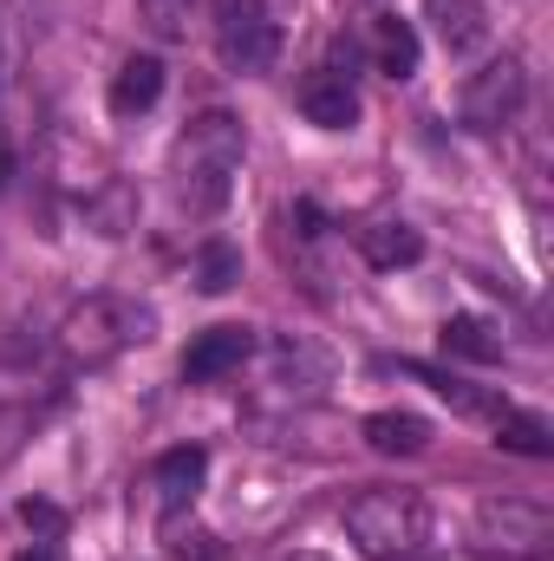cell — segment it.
Returning a JSON list of instances; mask_svg holds the SVG:
<instances>
[{"mask_svg": "<svg viewBox=\"0 0 554 561\" xmlns=\"http://www.w3.org/2000/svg\"><path fill=\"white\" fill-rule=\"evenodd\" d=\"M13 561H59V549H53V542H39V549H26V556H13Z\"/></svg>", "mask_w": 554, "mask_h": 561, "instance_id": "44dd1931", "label": "cell"}, {"mask_svg": "<svg viewBox=\"0 0 554 561\" xmlns=\"http://www.w3.org/2000/svg\"><path fill=\"white\" fill-rule=\"evenodd\" d=\"M359 431L379 457H417L430 444V419H417V412H372Z\"/></svg>", "mask_w": 554, "mask_h": 561, "instance_id": "5bb4252c", "label": "cell"}, {"mask_svg": "<svg viewBox=\"0 0 554 561\" xmlns=\"http://www.w3.org/2000/svg\"><path fill=\"white\" fill-rule=\"evenodd\" d=\"M522 105H529V72H522L516 53H496V59L476 66V72L463 79V92H457V118H463L470 131H503V125L522 118Z\"/></svg>", "mask_w": 554, "mask_h": 561, "instance_id": "5b68a950", "label": "cell"}, {"mask_svg": "<svg viewBox=\"0 0 554 561\" xmlns=\"http://www.w3.org/2000/svg\"><path fill=\"white\" fill-rule=\"evenodd\" d=\"M189 13H196V0H138V20L157 39H189Z\"/></svg>", "mask_w": 554, "mask_h": 561, "instance_id": "ac0fdd59", "label": "cell"}, {"mask_svg": "<svg viewBox=\"0 0 554 561\" xmlns=\"http://www.w3.org/2000/svg\"><path fill=\"white\" fill-rule=\"evenodd\" d=\"M150 327H157V313L138 307V300H125V294H85L66 320H59V353H66V366H85V373H99V366H112L118 353H131L150 340Z\"/></svg>", "mask_w": 554, "mask_h": 561, "instance_id": "7a4b0ae2", "label": "cell"}, {"mask_svg": "<svg viewBox=\"0 0 554 561\" xmlns=\"http://www.w3.org/2000/svg\"><path fill=\"white\" fill-rule=\"evenodd\" d=\"M549 536H554V516L542 503H529V496H489V503L476 510V549H483V556L535 561L549 549Z\"/></svg>", "mask_w": 554, "mask_h": 561, "instance_id": "8992f818", "label": "cell"}, {"mask_svg": "<svg viewBox=\"0 0 554 561\" xmlns=\"http://www.w3.org/2000/svg\"><path fill=\"white\" fill-rule=\"evenodd\" d=\"M7 183H13V144L0 138V190H7Z\"/></svg>", "mask_w": 554, "mask_h": 561, "instance_id": "ffe728a7", "label": "cell"}, {"mask_svg": "<svg viewBox=\"0 0 554 561\" xmlns=\"http://www.w3.org/2000/svg\"><path fill=\"white\" fill-rule=\"evenodd\" d=\"M203 470H209V450H203V444H183V450H163V457H157V496H163V516H176L183 503H196Z\"/></svg>", "mask_w": 554, "mask_h": 561, "instance_id": "8fae6325", "label": "cell"}, {"mask_svg": "<svg viewBox=\"0 0 554 561\" xmlns=\"http://www.w3.org/2000/svg\"><path fill=\"white\" fill-rule=\"evenodd\" d=\"M443 353L450 359H470V366H496L503 359V333L476 313H450L443 320Z\"/></svg>", "mask_w": 554, "mask_h": 561, "instance_id": "9a60e30c", "label": "cell"}, {"mask_svg": "<svg viewBox=\"0 0 554 561\" xmlns=\"http://www.w3.org/2000/svg\"><path fill=\"white\" fill-rule=\"evenodd\" d=\"M424 20H430L437 46H443L450 59H470V53H483V39H489V7H483V0H424Z\"/></svg>", "mask_w": 554, "mask_h": 561, "instance_id": "9c48e42d", "label": "cell"}, {"mask_svg": "<svg viewBox=\"0 0 554 561\" xmlns=\"http://www.w3.org/2000/svg\"><path fill=\"white\" fill-rule=\"evenodd\" d=\"M163 99V59L157 53H131L118 72H112V112L118 118H138Z\"/></svg>", "mask_w": 554, "mask_h": 561, "instance_id": "30bf717a", "label": "cell"}, {"mask_svg": "<svg viewBox=\"0 0 554 561\" xmlns=\"http://www.w3.org/2000/svg\"><path fill=\"white\" fill-rule=\"evenodd\" d=\"M216 53H222V66H229L235 79H262V72H275V59H280L275 0H222Z\"/></svg>", "mask_w": 554, "mask_h": 561, "instance_id": "277c9868", "label": "cell"}, {"mask_svg": "<svg viewBox=\"0 0 554 561\" xmlns=\"http://www.w3.org/2000/svg\"><path fill=\"white\" fill-rule=\"evenodd\" d=\"M20 523H26V529H39V536H59V529H66V510H59V503H46V496H26V503H20Z\"/></svg>", "mask_w": 554, "mask_h": 561, "instance_id": "d6986e66", "label": "cell"}, {"mask_svg": "<svg viewBox=\"0 0 554 561\" xmlns=\"http://www.w3.org/2000/svg\"><path fill=\"white\" fill-rule=\"evenodd\" d=\"M300 112H307V125H320V131H353V125H359L353 72H339V66H313L307 85H300Z\"/></svg>", "mask_w": 554, "mask_h": 561, "instance_id": "52a82bcc", "label": "cell"}, {"mask_svg": "<svg viewBox=\"0 0 554 561\" xmlns=\"http://www.w3.org/2000/svg\"><path fill=\"white\" fill-rule=\"evenodd\" d=\"M280 561H326V556H313V549H293V556H280Z\"/></svg>", "mask_w": 554, "mask_h": 561, "instance_id": "7402d4cb", "label": "cell"}, {"mask_svg": "<svg viewBox=\"0 0 554 561\" xmlns=\"http://www.w3.org/2000/svg\"><path fill=\"white\" fill-rule=\"evenodd\" d=\"M242 118L235 112H203L183 125V138L170 150V176H176V203L189 216H222L229 196H235V176H242Z\"/></svg>", "mask_w": 554, "mask_h": 561, "instance_id": "6da1fadb", "label": "cell"}, {"mask_svg": "<svg viewBox=\"0 0 554 561\" xmlns=\"http://www.w3.org/2000/svg\"><path fill=\"white\" fill-rule=\"evenodd\" d=\"M496 444L503 450H516V457H554V431L542 412H516V405H503L496 412Z\"/></svg>", "mask_w": 554, "mask_h": 561, "instance_id": "2e32d148", "label": "cell"}, {"mask_svg": "<svg viewBox=\"0 0 554 561\" xmlns=\"http://www.w3.org/2000/svg\"><path fill=\"white\" fill-rule=\"evenodd\" d=\"M249 353H255V327H209V333L183 353V379H189V386L229 379V373H242Z\"/></svg>", "mask_w": 554, "mask_h": 561, "instance_id": "ba28073f", "label": "cell"}, {"mask_svg": "<svg viewBox=\"0 0 554 561\" xmlns=\"http://www.w3.org/2000/svg\"><path fill=\"white\" fill-rule=\"evenodd\" d=\"M366 39H372V66H379L385 79H412V72H417V53H424V46H417V26H412V20L379 13Z\"/></svg>", "mask_w": 554, "mask_h": 561, "instance_id": "4fadbf2b", "label": "cell"}, {"mask_svg": "<svg viewBox=\"0 0 554 561\" xmlns=\"http://www.w3.org/2000/svg\"><path fill=\"white\" fill-rule=\"evenodd\" d=\"M346 536L372 561H412L430 542V503L417 490H359L346 503Z\"/></svg>", "mask_w": 554, "mask_h": 561, "instance_id": "3957f363", "label": "cell"}, {"mask_svg": "<svg viewBox=\"0 0 554 561\" xmlns=\"http://www.w3.org/2000/svg\"><path fill=\"white\" fill-rule=\"evenodd\" d=\"M242 280V249L235 242H203L196 249V287L203 294H229Z\"/></svg>", "mask_w": 554, "mask_h": 561, "instance_id": "e0dca14e", "label": "cell"}, {"mask_svg": "<svg viewBox=\"0 0 554 561\" xmlns=\"http://www.w3.org/2000/svg\"><path fill=\"white\" fill-rule=\"evenodd\" d=\"M359 255H366L379 275L417 268V262H424V236H417L412 222H366V229H359Z\"/></svg>", "mask_w": 554, "mask_h": 561, "instance_id": "7c38bea8", "label": "cell"}]
</instances>
